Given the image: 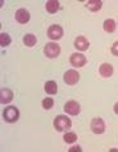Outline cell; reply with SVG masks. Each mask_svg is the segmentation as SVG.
<instances>
[{
	"instance_id": "obj_1",
	"label": "cell",
	"mask_w": 118,
	"mask_h": 152,
	"mask_svg": "<svg viewBox=\"0 0 118 152\" xmlns=\"http://www.w3.org/2000/svg\"><path fill=\"white\" fill-rule=\"evenodd\" d=\"M54 128L56 132H64V130H68L71 126H72V123L69 120V117L67 116H63V115H59L54 119Z\"/></svg>"
},
{
	"instance_id": "obj_2",
	"label": "cell",
	"mask_w": 118,
	"mask_h": 152,
	"mask_svg": "<svg viewBox=\"0 0 118 152\" xmlns=\"http://www.w3.org/2000/svg\"><path fill=\"white\" fill-rule=\"evenodd\" d=\"M3 119H4L7 123H16V121L20 119V111H18L17 107L14 106H9L4 110L3 112Z\"/></svg>"
},
{
	"instance_id": "obj_3",
	"label": "cell",
	"mask_w": 118,
	"mask_h": 152,
	"mask_svg": "<svg viewBox=\"0 0 118 152\" xmlns=\"http://www.w3.org/2000/svg\"><path fill=\"white\" fill-rule=\"evenodd\" d=\"M44 53L48 58H56L60 54V47L56 43H48L44 48Z\"/></svg>"
},
{
	"instance_id": "obj_4",
	"label": "cell",
	"mask_w": 118,
	"mask_h": 152,
	"mask_svg": "<svg viewBox=\"0 0 118 152\" xmlns=\"http://www.w3.org/2000/svg\"><path fill=\"white\" fill-rule=\"evenodd\" d=\"M90 128H91V132L95 133V134H103L105 132V124L100 117H95V119L91 120Z\"/></svg>"
},
{
	"instance_id": "obj_5",
	"label": "cell",
	"mask_w": 118,
	"mask_h": 152,
	"mask_svg": "<svg viewBox=\"0 0 118 152\" xmlns=\"http://www.w3.org/2000/svg\"><path fill=\"white\" fill-rule=\"evenodd\" d=\"M64 83L68 85H75L77 84L78 80H80V74L75 70H68L66 74H64Z\"/></svg>"
},
{
	"instance_id": "obj_6",
	"label": "cell",
	"mask_w": 118,
	"mask_h": 152,
	"mask_svg": "<svg viewBox=\"0 0 118 152\" xmlns=\"http://www.w3.org/2000/svg\"><path fill=\"white\" fill-rule=\"evenodd\" d=\"M48 36L51 40H59L63 36V28L59 25H51L48 28Z\"/></svg>"
},
{
	"instance_id": "obj_7",
	"label": "cell",
	"mask_w": 118,
	"mask_h": 152,
	"mask_svg": "<svg viewBox=\"0 0 118 152\" xmlns=\"http://www.w3.org/2000/svg\"><path fill=\"white\" fill-rule=\"evenodd\" d=\"M69 62L75 67H82L86 64V57L81 53H73V54H71Z\"/></svg>"
},
{
	"instance_id": "obj_8",
	"label": "cell",
	"mask_w": 118,
	"mask_h": 152,
	"mask_svg": "<svg viewBox=\"0 0 118 152\" xmlns=\"http://www.w3.org/2000/svg\"><path fill=\"white\" fill-rule=\"evenodd\" d=\"M64 111L69 115H78L80 111H81V107L76 101H68L66 104H64Z\"/></svg>"
},
{
	"instance_id": "obj_9",
	"label": "cell",
	"mask_w": 118,
	"mask_h": 152,
	"mask_svg": "<svg viewBox=\"0 0 118 152\" xmlns=\"http://www.w3.org/2000/svg\"><path fill=\"white\" fill-rule=\"evenodd\" d=\"M75 47L77 48L78 50L85 52V50L89 49L90 43H89V40H87L85 36H78V37H76V40H75Z\"/></svg>"
},
{
	"instance_id": "obj_10",
	"label": "cell",
	"mask_w": 118,
	"mask_h": 152,
	"mask_svg": "<svg viewBox=\"0 0 118 152\" xmlns=\"http://www.w3.org/2000/svg\"><path fill=\"white\" fill-rule=\"evenodd\" d=\"M16 20L17 22H20V23H27L30 21V13L28 10H26L23 8L18 9L16 12Z\"/></svg>"
},
{
	"instance_id": "obj_11",
	"label": "cell",
	"mask_w": 118,
	"mask_h": 152,
	"mask_svg": "<svg viewBox=\"0 0 118 152\" xmlns=\"http://www.w3.org/2000/svg\"><path fill=\"white\" fill-rule=\"evenodd\" d=\"M13 99V92L10 89H1V92H0V102H1L3 104H7L9 103V102H12Z\"/></svg>"
},
{
	"instance_id": "obj_12",
	"label": "cell",
	"mask_w": 118,
	"mask_h": 152,
	"mask_svg": "<svg viewBox=\"0 0 118 152\" xmlns=\"http://www.w3.org/2000/svg\"><path fill=\"white\" fill-rule=\"evenodd\" d=\"M99 74H100L103 77H110L113 75V66L110 63H103L100 67H99Z\"/></svg>"
},
{
	"instance_id": "obj_13",
	"label": "cell",
	"mask_w": 118,
	"mask_h": 152,
	"mask_svg": "<svg viewBox=\"0 0 118 152\" xmlns=\"http://www.w3.org/2000/svg\"><path fill=\"white\" fill-rule=\"evenodd\" d=\"M86 7H87V9L91 10V12H98V10L101 9L103 3L100 0H89V1L86 3Z\"/></svg>"
},
{
	"instance_id": "obj_14",
	"label": "cell",
	"mask_w": 118,
	"mask_h": 152,
	"mask_svg": "<svg viewBox=\"0 0 118 152\" xmlns=\"http://www.w3.org/2000/svg\"><path fill=\"white\" fill-rule=\"evenodd\" d=\"M44 89H45V92H46L48 94H56V92H58V85H56V83L55 81H46L45 83V86H44Z\"/></svg>"
},
{
	"instance_id": "obj_15",
	"label": "cell",
	"mask_w": 118,
	"mask_h": 152,
	"mask_svg": "<svg viewBox=\"0 0 118 152\" xmlns=\"http://www.w3.org/2000/svg\"><path fill=\"white\" fill-rule=\"evenodd\" d=\"M45 8L49 13H56L59 9V1H56V0H49L46 1V4H45Z\"/></svg>"
},
{
	"instance_id": "obj_16",
	"label": "cell",
	"mask_w": 118,
	"mask_h": 152,
	"mask_svg": "<svg viewBox=\"0 0 118 152\" xmlns=\"http://www.w3.org/2000/svg\"><path fill=\"white\" fill-rule=\"evenodd\" d=\"M103 27H104L105 32H114V30H116V22H114L113 20H110V18L109 20H105Z\"/></svg>"
},
{
	"instance_id": "obj_17",
	"label": "cell",
	"mask_w": 118,
	"mask_h": 152,
	"mask_svg": "<svg viewBox=\"0 0 118 152\" xmlns=\"http://www.w3.org/2000/svg\"><path fill=\"white\" fill-rule=\"evenodd\" d=\"M36 36L32 35V34H27L25 37H23V43L25 45H27V47H33V45L36 44Z\"/></svg>"
},
{
	"instance_id": "obj_18",
	"label": "cell",
	"mask_w": 118,
	"mask_h": 152,
	"mask_svg": "<svg viewBox=\"0 0 118 152\" xmlns=\"http://www.w3.org/2000/svg\"><path fill=\"white\" fill-rule=\"evenodd\" d=\"M10 43H12V39H10V36L8 34H5V32L0 34V45L1 47H8Z\"/></svg>"
},
{
	"instance_id": "obj_19",
	"label": "cell",
	"mask_w": 118,
	"mask_h": 152,
	"mask_svg": "<svg viewBox=\"0 0 118 152\" xmlns=\"http://www.w3.org/2000/svg\"><path fill=\"white\" fill-rule=\"evenodd\" d=\"M64 142L66 143H73V142H76L77 140V135H76V133H66L64 134Z\"/></svg>"
},
{
	"instance_id": "obj_20",
	"label": "cell",
	"mask_w": 118,
	"mask_h": 152,
	"mask_svg": "<svg viewBox=\"0 0 118 152\" xmlns=\"http://www.w3.org/2000/svg\"><path fill=\"white\" fill-rule=\"evenodd\" d=\"M53 106H54V101H53V98H45L43 101V107L45 110H50Z\"/></svg>"
},
{
	"instance_id": "obj_21",
	"label": "cell",
	"mask_w": 118,
	"mask_h": 152,
	"mask_svg": "<svg viewBox=\"0 0 118 152\" xmlns=\"http://www.w3.org/2000/svg\"><path fill=\"white\" fill-rule=\"evenodd\" d=\"M112 53H113V56L118 57V41H116V43L112 45Z\"/></svg>"
},
{
	"instance_id": "obj_22",
	"label": "cell",
	"mask_w": 118,
	"mask_h": 152,
	"mask_svg": "<svg viewBox=\"0 0 118 152\" xmlns=\"http://www.w3.org/2000/svg\"><path fill=\"white\" fill-rule=\"evenodd\" d=\"M69 151H71V152H73V151H81V147H78V146H75V147H72Z\"/></svg>"
},
{
	"instance_id": "obj_23",
	"label": "cell",
	"mask_w": 118,
	"mask_h": 152,
	"mask_svg": "<svg viewBox=\"0 0 118 152\" xmlns=\"http://www.w3.org/2000/svg\"><path fill=\"white\" fill-rule=\"evenodd\" d=\"M113 110H114V113H117V115H118V102H117V103H116V104H114V107H113Z\"/></svg>"
}]
</instances>
